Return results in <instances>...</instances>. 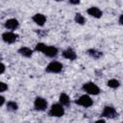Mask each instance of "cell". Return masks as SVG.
Returning <instances> with one entry per match:
<instances>
[{
  "label": "cell",
  "instance_id": "obj_17",
  "mask_svg": "<svg viewBox=\"0 0 123 123\" xmlns=\"http://www.w3.org/2000/svg\"><path fill=\"white\" fill-rule=\"evenodd\" d=\"M107 85H108V86H110L111 88H117L120 86V83L117 80H115V79H111V80L108 81Z\"/></svg>",
  "mask_w": 123,
  "mask_h": 123
},
{
  "label": "cell",
  "instance_id": "obj_9",
  "mask_svg": "<svg viewBox=\"0 0 123 123\" xmlns=\"http://www.w3.org/2000/svg\"><path fill=\"white\" fill-rule=\"evenodd\" d=\"M87 13L92 16V17H95V18H100L102 16V11L100 9H98L97 7H90L89 9H87Z\"/></svg>",
  "mask_w": 123,
  "mask_h": 123
},
{
  "label": "cell",
  "instance_id": "obj_16",
  "mask_svg": "<svg viewBox=\"0 0 123 123\" xmlns=\"http://www.w3.org/2000/svg\"><path fill=\"white\" fill-rule=\"evenodd\" d=\"M74 19H75L76 23H78V24H80V25H83V24L86 23V18H85L81 13H76Z\"/></svg>",
  "mask_w": 123,
  "mask_h": 123
},
{
  "label": "cell",
  "instance_id": "obj_10",
  "mask_svg": "<svg viewBox=\"0 0 123 123\" xmlns=\"http://www.w3.org/2000/svg\"><path fill=\"white\" fill-rule=\"evenodd\" d=\"M42 53H44L45 56H47L49 58H53L58 55V49L55 46H46Z\"/></svg>",
  "mask_w": 123,
  "mask_h": 123
},
{
  "label": "cell",
  "instance_id": "obj_20",
  "mask_svg": "<svg viewBox=\"0 0 123 123\" xmlns=\"http://www.w3.org/2000/svg\"><path fill=\"white\" fill-rule=\"evenodd\" d=\"M8 89V85L6 83L0 82V92H4Z\"/></svg>",
  "mask_w": 123,
  "mask_h": 123
},
{
  "label": "cell",
  "instance_id": "obj_14",
  "mask_svg": "<svg viewBox=\"0 0 123 123\" xmlns=\"http://www.w3.org/2000/svg\"><path fill=\"white\" fill-rule=\"evenodd\" d=\"M60 103L62 106H68L70 104V99H69L68 95L65 93H62L60 95Z\"/></svg>",
  "mask_w": 123,
  "mask_h": 123
},
{
  "label": "cell",
  "instance_id": "obj_5",
  "mask_svg": "<svg viewBox=\"0 0 123 123\" xmlns=\"http://www.w3.org/2000/svg\"><path fill=\"white\" fill-rule=\"evenodd\" d=\"M117 112L113 107L111 106H106L102 111V116L103 117H108V118H114L116 117Z\"/></svg>",
  "mask_w": 123,
  "mask_h": 123
},
{
  "label": "cell",
  "instance_id": "obj_18",
  "mask_svg": "<svg viewBox=\"0 0 123 123\" xmlns=\"http://www.w3.org/2000/svg\"><path fill=\"white\" fill-rule=\"evenodd\" d=\"M17 104L15 103V102H13V101H9L8 103H7V109H8V111H16L17 110Z\"/></svg>",
  "mask_w": 123,
  "mask_h": 123
},
{
  "label": "cell",
  "instance_id": "obj_13",
  "mask_svg": "<svg viewBox=\"0 0 123 123\" xmlns=\"http://www.w3.org/2000/svg\"><path fill=\"white\" fill-rule=\"evenodd\" d=\"M18 53L23 56V57H26V58H30L32 57L33 55V51L32 49H30L29 47H21L19 50H18Z\"/></svg>",
  "mask_w": 123,
  "mask_h": 123
},
{
  "label": "cell",
  "instance_id": "obj_12",
  "mask_svg": "<svg viewBox=\"0 0 123 123\" xmlns=\"http://www.w3.org/2000/svg\"><path fill=\"white\" fill-rule=\"evenodd\" d=\"M62 57L66 60H69V61H73L77 58V55L76 53L74 52V50H72L71 48H67L66 50H64L62 52Z\"/></svg>",
  "mask_w": 123,
  "mask_h": 123
},
{
  "label": "cell",
  "instance_id": "obj_8",
  "mask_svg": "<svg viewBox=\"0 0 123 123\" xmlns=\"http://www.w3.org/2000/svg\"><path fill=\"white\" fill-rule=\"evenodd\" d=\"M18 26H19V23L15 18H10L5 22V27L8 30H15L18 28Z\"/></svg>",
  "mask_w": 123,
  "mask_h": 123
},
{
  "label": "cell",
  "instance_id": "obj_22",
  "mask_svg": "<svg viewBox=\"0 0 123 123\" xmlns=\"http://www.w3.org/2000/svg\"><path fill=\"white\" fill-rule=\"evenodd\" d=\"M69 2L71 4H73V5H77V4L80 3V0H69Z\"/></svg>",
  "mask_w": 123,
  "mask_h": 123
},
{
  "label": "cell",
  "instance_id": "obj_7",
  "mask_svg": "<svg viewBox=\"0 0 123 123\" xmlns=\"http://www.w3.org/2000/svg\"><path fill=\"white\" fill-rule=\"evenodd\" d=\"M34 106L37 111H45L47 108V101L42 97H37L35 100Z\"/></svg>",
  "mask_w": 123,
  "mask_h": 123
},
{
  "label": "cell",
  "instance_id": "obj_1",
  "mask_svg": "<svg viewBox=\"0 0 123 123\" xmlns=\"http://www.w3.org/2000/svg\"><path fill=\"white\" fill-rule=\"evenodd\" d=\"M64 114V109L62 104H54L52 105L50 111H49V115L50 116H55V117H61Z\"/></svg>",
  "mask_w": 123,
  "mask_h": 123
},
{
  "label": "cell",
  "instance_id": "obj_3",
  "mask_svg": "<svg viewBox=\"0 0 123 123\" xmlns=\"http://www.w3.org/2000/svg\"><path fill=\"white\" fill-rule=\"evenodd\" d=\"M75 103L79 106H82V107H85V108H89V107L92 106L93 101L88 95H82L75 101Z\"/></svg>",
  "mask_w": 123,
  "mask_h": 123
},
{
  "label": "cell",
  "instance_id": "obj_11",
  "mask_svg": "<svg viewBox=\"0 0 123 123\" xmlns=\"http://www.w3.org/2000/svg\"><path fill=\"white\" fill-rule=\"evenodd\" d=\"M33 20L35 23H37L38 26H43L44 23L46 22V17L42 13H36L33 16Z\"/></svg>",
  "mask_w": 123,
  "mask_h": 123
},
{
  "label": "cell",
  "instance_id": "obj_4",
  "mask_svg": "<svg viewBox=\"0 0 123 123\" xmlns=\"http://www.w3.org/2000/svg\"><path fill=\"white\" fill-rule=\"evenodd\" d=\"M62 69V64L59 62H51L45 68L46 72L49 73H60Z\"/></svg>",
  "mask_w": 123,
  "mask_h": 123
},
{
  "label": "cell",
  "instance_id": "obj_25",
  "mask_svg": "<svg viewBox=\"0 0 123 123\" xmlns=\"http://www.w3.org/2000/svg\"><path fill=\"white\" fill-rule=\"evenodd\" d=\"M55 1H58V2H60V1H63V0H55Z\"/></svg>",
  "mask_w": 123,
  "mask_h": 123
},
{
  "label": "cell",
  "instance_id": "obj_24",
  "mask_svg": "<svg viewBox=\"0 0 123 123\" xmlns=\"http://www.w3.org/2000/svg\"><path fill=\"white\" fill-rule=\"evenodd\" d=\"M122 16H123V15L121 14L120 17H119V24H122Z\"/></svg>",
  "mask_w": 123,
  "mask_h": 123
},
{
  "label": "cell",
  "instance_id": "obj_2",
  "mask_svg": "<svg viewBox=\"0 0 123 123\" xmlns=\"http://www.w3.org/2000/svg\"><path fill=\"white\" fill-rule=\"evenodd\" d=\"M83 89L88 93V94H91V95H97L99 92H100V88L94 84V83H86L84 86H83Z\"/></svg>",
  "mask_w": 123,
  "mask_h": 123
},
{
  "label": "cell",
  "instance_id": "obj_23",
  "mask_svg": "<svg viewBox=\"0 0 123 123\" xmlns=\"http://www.w3.org/2000/svg\"><path fill=\"white\" fill-rule=\"evenodd\" d=\"M4 103H5V98H4L3 96H1V95H0V107H1Z\"/></svg>",
  "mask_w": 123,
  "mask_h": 123
},
{
  "label": "cell",
  "instance_id": "obj_21",
  "mask_svg": "<svg viewBox=\"0 0 123 123\" xmlns=\"http://www.w3.org/2000/svg\"><path fill=\"white\" fill-rule=\"evenodd\" d=\"M4 71H5V65L2 62H0V74L4 73Z\"/></svg>",
  "mask_w": 123,
  "mask_h": 123
},
{
  "label": "cell",
  "instance_id": "obj_19",
  "mask_svg": "<svg viewBox=\"0 0 123 123\" xmlns=\"http://www.w3.org/2000/svg\"><path fill=\"white\" fill-rule=\"evenodd\" d=\"M46 46H47V45H45L44 43L39 42V43H37V44L36 45V50H37V51H38V52H43Z\"/></svg>",
  "mask_w": 123,
  "mask_h": 123
},
{
  "label": "cell",
  "instance_id": "obj_15",
  "mask_svg": "<svg viewBox=\"0 0 123 123\" xmlns=\"http://www.w3.org/2000/svg\"><path fill=\"white\" fill-rule=\"evenodd\" d=\"M87 54L90 57H92L93 59H99L102 56V53L99 52V51H97V50H95V49H89V50H87Z\"/></svg>",
  "mask_w": 123,
  "mask_h": 123
},
{
  "label": "cell",
  "instance_id": "obj_6",
  "mask_svg": "<svg viewBox=\"0 0 123 123\" xmlns=\"http://www.w3.org/2000/svg\"><path fill=\"white\" fill-rule=\"evenodd\" d=\"M18 37V35L12 33V32H6L2 35V39L6 42V43H13L16 41Z\"/></svg>",
  "mask_w": 123,
  "mask_h": 123
}]
</instances>
